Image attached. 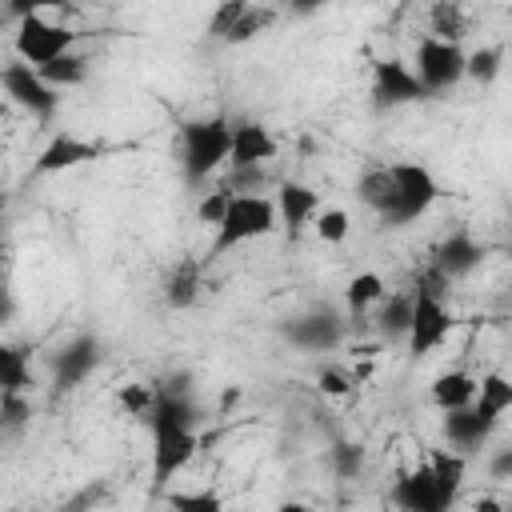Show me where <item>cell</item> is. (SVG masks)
I'll return each instance as SVG.
<instances>
[{
    "mask_svg": "<svg viewBox=\"0 0 512 512\" xmlns=\"http://www.w3.org/2000/svg\"><path fill=\"white\" fill-rule=\"evenodd\" d=\"M228 144H232V120L208 116V120H188L180 128V172L184 180L200 184L212 172L228 164Z\"/></svg>",
    "mask_w": 512,
    "mask_h": 512,
    "instance_id": "6da1fadb",
    "label": "cell"
},
{
    "mask_svg": "<svg viewBox=\"0 0 512 512\" xmlns=\"http://www.w3.org/2000/svg\"><path fill=\"white\" fill-rule=\"evenodd\" d=\"M276 200L272 196H260V192H232L220 224H216V240H212V256L228 252V248H240L248 240H260V236H272L276 232Z\"/></svg>",
    "mask_w": 512,
    "mask_h": 512,
    "instance_id": "7a4b0ae2",
    "label": "cell"
},
{
    "mask_svg": "<svg viewBox=\"0 0 512 512\" xmlns=\"http://www.w3.org/2000/svg\"><path fill=\"white\" fill-rule=\"evenodd\" d=\"M392 184H396V192H392V208L380 216L388 228H404V224L420 220V216L440 200V184H436V176H432L424 164H416V160L392 164Z\"/></svg>",
    "mask_w": 512,
    "mask_h": 512,
    "instance_id": "3957f363",
    "label": "cell"
},
{
    "mask_svg": "<svg viewBox=\"0 0 512 512\" xmlns=\"http://www.w3.org/2000/svg\"><path fill=\"white\" fill-rule=\"evenodd\" d=\"M0 88H4V96L16 104V108H24L32 120H52L56 116V108H60V88H52L32 64H24V60H8L4 68H0Z\"/></svg>",
    "mask_w": 512,
    "mask_h": 512,
    "instance_id": "277c9868",
    "label": "cell"
},
{
    "mask_svg": "<svg viewBox=\"0 0 512 512\" xmlns=\"http://www.w3.org/2000/svg\"><path fill=\"white\" fill-rule=\"evenodd\" d=\"M76 36H80V32H72L68 24L48 20L44 12L20 16V20H16V60L40 68V64H48L52 56L68 52V48L76 44Z\"/></svg>",
    "mask_w": 512,
    "mask_h": 512,
    "instance_id": "5b68a950",
    "label": "cell"
},
{
    "mask_svg": "<svg viewBox=\"0 0 512 512\" xmlns=\"http://www.w3.org/2000/svg\"><path fill=\"white\" fill-rule=\"evenodd\" d=\"M368 96L376 108H404V104H420L428 100L432 92L424 88V80L412 72V64L396 60V56H376L372 60V84H368Z\"/></svg>",
    "mask_w": 512,
    "mask_h": 512,
    "instance_id": "8992f818",
    "label": "cell"
},
{
    "mask_svg": "<svg viewBox=\"0 0 512 512\" xmlns=\"http://www.w3.org/2000/svg\"><path fill=\"white\" fill-rule=\"evenodd\" d=\"M452 324H456V320H452L444 296H432V292H424V288H412V316H408L404 340H408V352H412L416 360L428 356V352H436V348L448 340Z\"/></svg>",
    "mask_w": 512,
    "mask_h": 512,
    "instance_id": "52a82bcc",
    "label": "cell"
},
{
    "mask_svg": "<svg viewBox=\"0 0 512 512\" xmlns=\"http://www.w3.org/2000/svg\"><path fill=\"white\" fill-rule=\"evenodd\" d=\"M428 92H444V88H456L464 80V48L456 40H436V36H424L416 44V68H412Z\"/></svg>",
    "mask_w": 512,
    "mask_h": 512,
    "instance_id": "ba28073f",
    "label": "cell"
},
{
    "mask_svg": "<svg viewBox=\"0 0 512 512\" xmlns=\"http://www.w3.org/2000/svg\"><path fill=\"white\" fill-rule=\"evenodd\" d=\"M104 152H108V148H104L100 140H84V136H76V132H56V136L40 148L32 172H36V176H56V172L92 164V160H100Z\"/></svg>",
    "mask_w": 512,
    "mask_h": 512,
    "instance_id": "9c48e42d",
    "label": "cell"
},
{
    "mask_svg": "<svg viewBox=\"0 0 512 512\" xmlns=\"http://www.w3.org/2000/svg\"><path fill=\"white\" fill-rule=\"evenodd\" d=\"M280 144L276 136L256 124V120H244V124H232V144H228V168H256V164H268L276 160Z\"/></svg>",
    "mask_w": 512,
    "mask_h": 512,
    "instance_id": "30bf717a",
    "label": "cell"
},
{
    "mask_svg": "<svg viewBox=\"0 0 512 512\" xmlns=\"http://www.w3.org/2000/svg\"><path fill=\"white\" fill-rule=\"evenodd\" d=\"M100 364V340L96 336H76L68 348H60V356L52 360V376H56V388L68 392L76 384H84L92 376V368Z\"/></svg>",
    "mask_w": 512,
    "mask_h": 512,
    "instance_id": "8fae6325",
    "label": "cell"
},
{
    "mask_svg": "<svg viewBox=\"0 0 512 512\" xmlns=\"http://www.w3.org/2000/svg\"><path fill=\"white\" fill-rule=\"evenodd\" d=\"M500 420H492L488 412H480L476 404H464V408H448L444 412V436H448V444L456 448V452H472V448H480L488 436H492V428H496Z\"/></svg>",
    "mask_w": 512,
    "mask_h": 512,
    "instance_id": "7c38bea8",
    "label": "cell"
},
{
    "mask_svg": "<svg viewBox=\"0 0 512 512\" xmlns=\"http://www.w3.org/2000/svg\"><path fill=\"white\" fill-rule=\"evenodd\" d=\"M316 212H320V192H316V188H308V184H300V180H284V184L276 188V220H280L292 236L304 232Z\"/></svg>",
    "mask_w": 512,
    "mask_h": 512,
    "instance_id": "4fadbf2b",
    "label": "cell"
},
{
    "mask_svg": "<svg viewBox=\"0 0 512 512\" xmlns=\"http://www.w3.org/2000/svg\"><path fill=\"white\" fill-rule=\"evenodd\" d=\"M392 500L404 508V512H444V500L436 492V480L428 472V464H416L412 472H404L392 488Z\"/></svg>",
    "mask_w": 512,
    "mask_h": 512,
    "instance_id": "5bb4252c",
    "label": "cell"
},
{
    "mask_svg": "<svg viewBox=\"0 0 512 512\" xmlns=\"http://www.w3.org/2000/svg\"><path fill=\"white\" fill-rule=\"evenodd\" d=\"M480 260H484V244H480V240H472L468 232H452L448 240H440V248H436V256H432V264H436L448 280L468 276Z\"/></svg>",
    "mask_w": 512,
    "mask_h": 512,
    "instance_id": "9a60e30c",
    "label": "cell"
},
{
    "mask_svg": "<svg viewBox=\"0 0 512 512\" xmlns=\"http://www.w3.org/2000/svg\"><path fill=\"white\" fill-rule=\"evenodd\" d=\"M424 464H428V472H432V480H436V492H440L444 508H452V504H456V496H460V488H464L468 456H464V452H456V448H432Z\"/></svg>",
    "mask_w": 512,
    "mask_h": 512,
    "instance_id": "2e32d148",
    "label": "cell"
},
{
    "mask_svg": "<svg viewBox=\"0 0 512 512\" xmlns=\"http://www.w3.org/2000/svg\"><path fill=\"white\" fill-rule=\"evenodd\" d=\"M200 288H204V268H200V260H192V256H184V260H176L172 264V272L164 276V304L168 308H192L196 300H200Z\"/></svg>",
    "mask_w": 512,
    "mask_h": 512,
    "instance_id": "e0dca14e",
    "label": "cell"
},
{
    "mask_svg": "<svg viewBox=\"0 0 512 512\" xmlns=\"http://www.w3.org/2000/svg\"><path fill=\"white\" fill-rule=\"evenodd\" d=\"M472 396H476V376L464 372V368L440 372V376L428 384V400H432L440 412H448V408H464V404H472Z\"/></svg>",
    "mask_w": 512,
    "mask_h": 512,
    "instance_id": "ac0fdd59",
    "label": "cell"
},
{
    "mask_svg": "<svg viewBox=\"0 0 512 512\" xmlns=\"http://www.w3.org/2000/svg\"><path fill=\"white\" fill-rule=\"evenodd\" d=\"M392 192H396V184H392V164H372V168H364L360 180H356L360 204L372 208L376 216H384V212L392 208Z\"/></svg>",
    "mask_w": 512,
    "mask_h": 512,
    "instance_id": "d6986e66",
    "label": "cell"
},
{
    "mask_svg": "<svg viewBox=\"0 0 512 512\" xmlns=\"http://www.w3.org/2000/svg\"><path fill=\"white\" fill-rule=\"evenodd\" d=\"M428 36L436 40H464L468 36V12L460 0H432V12H428Z\"/></svg>",
    "mask_w": 512,
    "mask_h": 512,
    "instance_id": "ffe728a7",
    "label": "cell"
},
{
    "mask_svg": "<svg viewBox=\"0 0 512 512\" xmlns=\"http://www.w3.org/2000/svg\"><path fill=\"white\" fill-rule=\"evenodd\" d=\"M472 404H476L480 412H488L492 420H500V416L512 408V380H508L504 372H484V376L476 380Z\"/></svg>",
    "mask_w": 512,
    "mask_h": 512,
    "instance_id": "44dd1931",
    "label": "cell"
},
{
    "mask_svg": "<svg viewBox=\"0 0 512 512\" xmlns=\"http://www.w3.org/2000/svg\"><path fill=\"white\" fill-rule=\"evenodd\" d=\"M52 88H76V84H84L88 80V56H80V52H60V56H52L48 64H40L36 68Z\"/></svg>",
    "mask_w": 512,
    "mask_h": 512,
    "instance_id": "7402d4cb",
    "label": "cell"
},
{
    "mask_svg": "<svg viewBox=\"0 0 512 512\" xmlns=\"http://www.w3.org/2000/svg\"><path fill=\"white\" fill-rule=\"evenodd\" d=\"M288 336L296 344H304V348H332L340 340V320L328 316V312L324 316H304V320H296L288 328Z\"/></svg>",
    "mask_w": 512,
    "mask_h": 512,
    "instance_id": "603a6c76",
    "label": "cell"
},
{
    "mask_svg": "<svg viewBox=\"0 0 512 512\" xmlns=\"http://www.w3.org/2000/svg\"><path fill=\"white\" fill-rule=\"evenodd\" d=\"M276 8L272 4H252L248 0V8L240 12V20L232 24V32L224 36V44H248V40H256V36H264L272 24H276Z\"/></svg>",
    "mask_w": 512,
    "mask_h": 512,
    "instance_id": "cb8c5ba5",
    "label": "cell"
},
{
    "mask_svg": "<svg viewBox=\"0 0 512 512\" xmlns=\"http://www.w3.org/2000/svg\"><path fill=\"white\" fill-rule=\"evenodd\" d=\"M32 372H28V352L16 344H0V392H28Z\"/></svg>",
    "mask_w": 512,
    "mask_h": 512,
    "instance_id": "d4e9b609",
    "label": "cell"
},
{
    "mask_svg": "<svg viewBox=\"0 0 512 512\" xmlns=\"http://www.w3.org/2000/svg\"><path fill=\"white\" fill-rule=\"evenodd\" d=\"M384 296H388V292H384V276H376V272H356V276L348 280V288H344L348 312H368V308H376Z\"/></svg>",
    "mask_w": 512,
    "mask_h": 512,
    "instance_id": "484cf974",
    "label": "cell"
},
{
    "mask_svg": "<svg viewBox=\"0 0 512 512\" xmlns=\"http://www.w3.org/2000/svg\"><path fill=\"white\" fill-rule=\"evenodd\" d=\"M500 64H504V44H488V48L464 52V76L476 80V84H492L500 76Z\"/></svg>",
    "mask_w": 512,
    "mask_h": 512,
    "instance_id": "4316f807",
    "label": "cell"
},
{
    "mask_svg": "<svg viewBox=\"0 0 512 512\" xmlns=\"http://www.w3.org/2000/svg\"><path fill=\"white\" fill-rule=\"evenodd\" d=\"M376 308H380L376 320H380V332H384V336H404V332H408L412 292H404V296H388V300H380Z\"/></svg>",
    "mask_w": 512,
    "mask_h": 512,
    "instance_id": "83f0119b",
    "label": "cell"
},
{
    "mask_svg": "<svg viewBox=\"0 0 512 512\" xmlns=\"http://www.w3.org/2000/svg\"><path fill=\"white\" fill-rule=\"evenodd\" d=\"M312 228H316V236H320L324 244H340V240H348V232H352V216H348L344 208H320V212L312 216Z\"/></svg>",
    "mask_w": 512,
    "mask_h": 512,
    "instance_id": "f1b7e54d",
    "label": "cell"
},
{
    "mask_svg": "<svg viewBox=\"0 0 512 512\" xmlns=\"http://www.w3.org/2000/svg\"><path fill=\"white\" fill-rule=\"evenodd\" d=\"M28 420H32L28 392H0V428L4 432H20Z\"/></svg>",
    "mask_w": 512,
    "mask_h": 512,
    "instance_id": "f546056e",
    "label": "cell"
},
{
    "mask_svg": "<svg viewBox=\"0 0 512 512\" xmlns=\"http://www.w3.org/2000/svg\"><path fill=\"white\" fill-rule=\"evenodd\" d=\"M248 8V0H220L216 8H212V16H208V40H224L228 32H232V24L240 20V12Z\"/></svg>",
    "mask_w": 512,
    "mask_h": 512,
    "instance_id": "4dcf8cb0",
    "label": "cell"
},
{
    "mask_svg": "<svg viewBox=\"0 0 512 512\" xmlns=\"http://www.w3.org/2000/svg\"><path fill=\"white\" fill-rule=\"evenodd\" d=\"M164 500L172 508H180V512H220L224 508V496L220 492H168Z\"/></svg>",
    "mask_w": 512,
    "mask_h": 512,
    "instance_id": "1f68e13d",
    "label": "cell"
},
{
    "mask_svg": "<svg viewBox=\"0 0 512 512\" xmlns=\"http://www.w3.org/2000/svg\"><path fill=\"white\" fill-rule=\"evenodd\" d=\"M116 400H120V408L128 412V416H148V408H152V384H140V380H132V384H124L120 392H116Z\"/></svg>",
    "mask_w": 512,
    "mask_h": 512,
    "instance_id": "d6a6232c",
    "label": "cell"
},
{
    "mask_svg": "<svg viewBox=\"0 0 512 512\" xmlns=\"http://www.w3.org/2000/svg\"><path fill=\"white\" fill-rule=\"evenodd\" d=\"M228 200H232V188L228 184H220V188H212V192H204L200 196V204H196V216L204 220V224H220V216H224V208H228Z\"/></svg>",
    "mask_w": 512,
    "mask_h": 512,
    "instance_id": "836d02e7",
    "label": "cell"
},
{
    "mask_svg": "<svg viewBox=\"0 0 512 512\" xmlns=\"http://www.w3.org/2000/svg\"><path fill=\"white\" fill-rule=\"evenodd\" d=\"M316 384H320V392H328V396H348L352 384H356V376H352L348 368H340V364H324V368L316 372Z\"/></svg>",
    "mask_w": 512,
    "mask_h": 512,
    "instance_id": "e575fe53",
    "label": "cell"
},
{
    "mask_svg": "<svg viewBox=\"0 0 512 512\" xmlns=\"http://www.w3.org/2000/svg\"><path fill=\"white\" fill-rule=\"evenodd\" d=\"M332 464H336V476L352 480V476H360V468H364V448H360V444L340 440V444L332 448Z\"/></svg>",
    "mask_w": 512,
    "mask_h": 512,
    "instance_id": "d590c367",
    "label": "cell"
},
{
    "mask_svg": "<svg viewBox=\"0 0 512 512\" xmlns=\"http://www.w3.org/2000/svg\"><path fill=\"white\" fill-rule=\"evenodd\" d=\"M48 8H72V0H8V12L16 20L32 16V12H48Z\"/></svg>",
    "mask_w": 512,
    "mask_h": 512,
    "instance_id": "8d00e7d4",
    "label": "cell"
},
{
    "mask_svg": "<svg viewBox=\"0 0 512 512\" xmlns=\"http://www.w3.org/2000/svg\"><path fill=\"white\" fill-rule=\"evenodd\" d=\"M324 4H332V0H284V8H292V12H300V16H308V12H320Z\"/></svg>",
    "mask_w": 512,
    "mask_h": 512,
    "instance_id": "74e56055",
    "label": "cell"
},
{
    "mask_svg": "<svg viewBox=\"0 0 512 512\" xmlns=\"http://www.w3.org/2000/svg\"><path fill=\"white\" fill-rule=\"evenodd\" d=\"M512 472V448H504L496 460H492V476H508Z\"/></svg>",
    "mask_w": 512,
    "mask_h": 512,
    "instance_id": "f35d334b",
    "label": "cell"
}]
</instances>
